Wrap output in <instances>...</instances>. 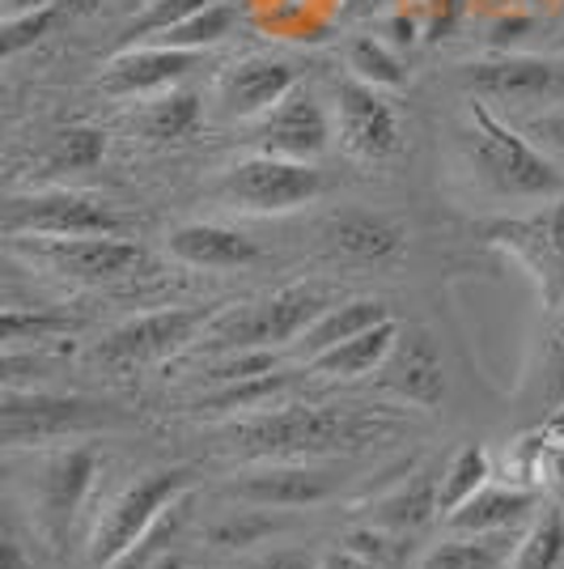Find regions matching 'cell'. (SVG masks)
I'll return each instance as SVG.
<instances>
[{
	"mask_svg": "<svg viewBox=\"0 0 564 569\" xmlns=\"http://www.w3.org/2000/svg\"><path fill=\"white\" fill-rule=\"evenodd\" d=\"M382 319H391V307L386 302H377V298H353V302H340V307H328L314 323H310L306 332L298 336V357H306L314 361L319 353H328L335 345H344V340H353L361 336L365 328H374Z\"/></svg>",
	"mask_w": 564,
	"mask_h": 569,
	"instance_id": "obj_22",
	"label": "cell"
},
{
	"mask_svg": "<svg viewBox=\"0 0 564 569\" xmlns=\"http://www.w3.org/2000/svg\"><path fill=\"white\" fill-rule=\"evenodd\" d=\"M543 433H547V429H543ZM535 485L547 489L556 501H564V442H556L552 433H547V442H543L540 468H535Z\"/></svg>",
	"mask_w": 564,
	"mask_h": 569,
	"instance_id": "obj_40",
	"label": "cell"
},
{
	"mask_svg": "<svg viewBox=\"0 0 564 569\" xmlns=\"http://www.w3.org/2000/svg\"><path fill=\"white\" fill-rule=\"evenodd\" d=\"M128 4H141V9H144V4H153V0H128Z\"/></svg>",
	"mask_w": 564,
	"mask_h": 569,
	"instance_id": "obj_47",
	"label": "cell"
},
{
	"mask_svg": "<svg viewBox=\"0 0 564 569\" xmlns=\"http://www.w3.org/2000/svg\"><path fill=\"white\" fill-rule=\"evenodd\" d=\"M344 548L361 552V557H365V561H374L377 569H400L403 552H407L400 531H386V527H374V522L353 527V531L344 536Z\"/></svg>",
	"mask_w": 564,
	"mask_h": 569,
	"instance_id": "obj_36",
	"label": "cell"
},
{
	"mask_svg": "<svg viewBox=\"0 0 564 569\" xmlns=\"http://www.w3.org/2000/svg\"><path fill=\"white\" fill-rule=\"evenodd\" d=\"M238 569H323V561L310 548H259L246 552Z\"/></svg>",
	"mask_w": 564,
	"mask_h": 569,
	"instance_id": "obj_38",
	"label": "cell"
},
{
	"mask_svg": "<svg viewBox=\"0 0 564 569\" xmlns=\"http://www.w3.org/2000/svg\"><path fill=\"white\" fill-rule=\"evenodd\" d=\"M0 569H30L18 540H4V545H0Z\"/></svg>",
	"mask_w": 564,
	"mask_h": 569,
	"instance_id": "obj_43",
	"label": "cell"
},
{
	"mask_svg": "<svg viewBox=\"0 0 564 569\" xmlns=\"http://www.w3.org/2000/svg\"><path fill=\"white\" fill-rule=\"evenodd\" d=\"M69 315H56V310H22L9 307L0 315V332H4V345H22V340H51V336L72 332Z\"/></svg>",
	"mask_w": 564,
	"mask_h": 569,
	"instance_id": "obj_35",
	"label": "cell"
},
{
	"mask_svg": "<svg viewBox=\"0 0 564 569\" xmlns=\"http://www.w3.org/2000/svg\"><path fill=\"white\" fill-rule=\"evenodd\" d=\"M328 310L323 289L314 284H284L276 293L242 302V307H221L200 345L212 353H242V349H276V345H298V336Z\"/></svg>",
	"mask_w": 564,
	"mask_h": 569,
	"instance_id": "obj_3",
	"label": "cell"
},
{
	"mask_svg": "<svg viewBox=\"0 0 564 569\" xmlns=\"http://www.w3.org/2000/svg\"><path fill=\"white\" fill-rule=\"evenodd\" d=\"M340 472L328 468H310V463H263L251 472L225 480V498L259 510H306L340 493Z\"/></svg>",
	"mask_w": 564,
	"mask_h": 569,
	"instance_id": "obj_11",
	"label": "cell"
},
{
	"mask_svg": "<svg viewBox=\"0 0 564 569\" xmlns=\"http://www.w3.org/2000/svg\"><path fill=\"white\" fill-rule=\"evenodd\" d=\"M489 476H493V459L489 451L480 447V442H467V447H459L454 459H450L446 468H442V485H437V501H442V519H446L450 510H459L463 501H471L484 485H489Z\"/></svg>",
	"mask_w": 564,
	"mask_h": 569,
	"instance_id": "obj_27",
	"label": "cell"
},
{
	"mask_svg": "<svg viewBox=\"0 0 564 569\" xmlns=\"http://www.w3.org/2000/svg\"><path fill=\"white\" fill-rule=\"evenodd\" d=\"M13 251L22 260L48 268L51 277L64 281L98 284L119 281L128 272H137L144 263V251L137 242L119 234H85V238H13Z\"/></svg>",
	"mask_w": 564,
	"mask_h": 569,
	"instance_id": "obj_10",
	"label": "cell"
},
{
	"mask_svg": "<svg viewBox=\"0 0 564 569\" xmlns=\"http://www.w3.org/2000/svg\"><path fill=\"white\" fill-rule=\"evenodd\" d=\"M471 98H496V102H552L564 98V69L535 56H493L475 60L459 72Z\"/></svg>",
	"mask_w": 564,
	"mask_h": 569,
	"instance_id": "obj_13",
	"label": "cell"
},
{
	"mask_svg": "<svg viewBox=\"0 0 564 569\" xmlns=\"http://www.w3.org/2000/svg\"><path fill=\"white\" fill-rule=\"evenodd\" d=\"M195 472L174 463V468H153V472L137 476L123 493H119L102 519H98L94 536H90V561L98 569L119 566L137 545H144L153 536V527L170 515L174 501H183V493L191 489Z\"/></svg>",
	"mask_w": 564,
	"mask_h": 569,
	"instance_id": "obj_4",
	"label": "cell"
},
{
	"mask_svg": "<svg viewBox=\"0 0 564 569\" xmlns=\"http://www.w3.org/2000/svg\"><path fill=\"white\" fill-rule=\"evenodd\" d=\"M510 531L496 536H450L424 552L421 569H501L510 561Z\"/></svg>",
	"mask_w": 564,
	"mask_h": 569,
	"instance_id": "obj_26",
	"label": "cell"
},
{
	"mask_svg": "<svg viewBox=\"0 0 564 569\" xmlns=\"http://www.w3.org/2000/svg\"><path fill=\"white\" fill-rule=\"evenodd\" d=\"M323 191V174L310 167V162H293V158H272V153H255V158H242L234 167L221 174L216 196L242 209V213H293L310 204L314 196Z\"/></svg>",
	"mask_w": 564,
	"mask_h": 569,
	"instance_id": "obj_7",
	"label": "cell"
},
{
	"mask_svg": "<svg viewBox=\"0 0 564 569\" xmlns=\"http://www.w3.org/2000/svg\"><path fill=\"white\" fill-rule=\"evenodd\" d=\"M34 4H56V0H4V13H18V9H34Z\"/></svg>",
	"mask_w": 564,
	"mask_h": 569,
	"instance_id": "obj_45",
	"label": "cell"
},
{
	"mask_svg": "<svg viewBox=\"0 0 564 569\" xmlns=\"http://www.w3.org/2000/svg\"><path fill=\"white\" fill-rule=\"evenodd\" d=\"M98 455L94 447H69L56 451L34 476V501H39V519L48 527V536H60L77 510L85 506L90 489H94Z\"/></svg>",
	"mask_w": 564,
	"mask_h": 569,
	"instance_id": "obj_16",
	"label": "cell"
},
{
	"mask_svg": "<svg viewBox=\"0 0 564 569\" xmlns=\"http://www.w3.org/2000/svg\"><path fill=\"white\" fill-rule=\"evenodd\" d=\"M349 69H353L356 81H370V86H403V64L400 56L386 48L382 39L365 34V39H353L349 48Z\"/></svg>",
	"mask_w": 564,
	"mask_h": 569,
	"instance_id": "obj_33",
	"label": "cell"
},
{
	"mask_svg": "<svg viewBox=\"0 0 564 569\" xmlns=\"http://www.w3.org/2000/svg\"><path fill=\"white\" fill-rule=\"evenodd\" d=\"M543 370H547V396H561L564 391V298L561 307L552 310V332H547V357H543Z\"/></svg>",
	"mask_w": 564,
	"mask_h": 569,
	"instance_id": "obj_39",
	"label": "cell"
},
{
	"mask_svg": "<svg viewBox=\"0 0 564 569\" xmlns=\"http://www.w3.org/2000/svg\"><path fill=\"white\" fill-rule=\"evenodd\" d=\"M543 429H547L556 442H564V408L556 412V417H547V421H543Z\"/></svg>",
	"mask_w": 564,
	"mask_h": 569,
	"instance_id": "obj_44",
	"label": "cell"
},
{
	"mask_svg": "<svg viewBox=\"0 0 564 569\" xmlns=\"http://www.w3.org/2000/svg\"><path fill=\"white\" fill-rule=\"evenodd\" d=\"M123 426V412L111 403L81 400V396H51V391H18L9 387L0 400V438L4 447H39L56 438H77L90 429Z\"/></svg>",
	"mask_w": 564,
	"mask_h": 569,
	"instance_id": "obj_5",
	"label": "cell"
},
{
	"mask_svg": "<svg viewBox=\"0 0 564 569\" xmlns=\"http://www.w3.org/2000/svg\"><path fill=\"white\" fill-rule=\"evenodd\" d=\"M463 119H467L463 141L471 167L493 191L514 200H556L564 191V170L531 137L510 128L484 98H471Z\"/></svg>",
	"mask_w": 564,
	"mask_h": 569,
	"instance_id": "obj_2",
	"label": "cell"
},
{
	"mask_svg": "<svg viewBox=\"0 0 564 569\" xmlns=\"http://www.w3.org/2000/svg\"><path fill=\"white\" fill-rule=\"evenodd\" d=\"M209 4H216V0H153V4H144L141 18H132L128 34H132V39H158L170 26L188 22L191 13L209 9Z\"/></svg>",
	"mask_w": 564,
	"mask_h": 569,
	"instance_id": "obj_37",
	"label": "cell"
},
{
	"mask_svg": "<svg viewBox=\"0 0 564 569\" xmlns=\"http://www.w3.org/2000/svg\"><path fill=\"white\" fill-rule=\"evenodd\" d=\"M298 90V77L284 60L272 56H246L238 60L234 69L221 77L216 98H221V111L234 119H259L268 116L284 94Z\"/></svg>",
	"mask_w": 564,
	"mask_h": 569,
	"instance_id": "obj_18",
	"label": "cell"
},
{
	"mask_svg": "<svg viewBox=\"0 0 564 569\" xmlns=\"http://www.w3.org/2000/svg\"><path fill=\"white\" fill-rule=\"evenodd\" d=\"M403 417L361 403H272L221 429V447L259 463H310L395 438Z\"/></svg>",
	"mask_w": 564,
	"mask_h": 569,
	"instance_id": "obj_1",
	"label": "cell"
},
{
	"mask_svg": "<svg viewBox=\"0 0 564 569\" xmlns=\"http://www.w3.org/2000/svg\"><path fill=\"white\" fill-rule=\"evenodd\" d=\"M221 307H165L137 315L128 323H119L94 349L98 361L107 366H141V361H165V357L183 353L191 345H200V336L209 332Z\"/></svg>",
	"mask_w": 564,
	"mask_h": 569,
	"instance_id": "obj_9",
	"label": "cell"
},
{
	"mask_svg": "<svg viewBox=\"0 0 564 569\" xmlns=\"http://www.w3.org/2000/svg\"><path fill=\"white\" fill-rule=\"evenodd\" d=\"M230 26H234V9L225 0H216V4L191 13L188 22L170 26L165 34L149 39V43H162V48H179V51H204V48H216L230 34Z\"/></svg>",
	"mask_w": 564,
	"mask_h": 569,
	"instance_id": "obj_32",
	"label": "cell"
},
{
	"mask_svg": "<svg viewBox=\"0 0 564 569\" xmlns=\"http://www.w3.org/2000/svg\"><path fill=\"white\" fill-rule=\"evenodd\" d=\"M289 382L293 379L284 370H268V375H255V379L216 387L195 408L209 412V417H251V412H263V408H272V403L281 400L284 391H289Z\"/></svg>",
	"mask_w": 564,
	"mask_h": 569,
	"instance_id": "obj_25",
	"label": "cell"
},
{
	"mask_svg": "<svg viewBox=\"0 0 564 569\" xmlns=\"http://www.w3.org/2000/svg\"><path fill=\"white\" fill-rule=\"evenodd\" d=\"M165 251L188 268H209V272H230V268H246L251 260H259L255 238L230 226H212V221H188L170 230Z\"/></svg>",
	"mask_w": 564,
	"mask_h": 569,
	"instance_id": "obj_19",
	"label": "cell"
},
{
	"mask_svg": "<svg viewBox=\"0 0 564 569\" xmlns=\"http://www.w3.org/2000/svg\"><path fill=\"white\" fill-rule=\"evenodd\" d=\"M331 242H335V251H344V256H353V260H391V256H400L403 247V230L391 221V217H377V213H340L331 217L328 226Z\"/></svg>",
	"mask_w": 564,
	"mask_h": 569,
	"instance_id": "obj_24",
	"label": "cell"
},
{
	"mask_svg": "<svg viewBox=\"0 0 564 569\" xmlns=\"http://www.w3.org/2000/svg\"><path fill=\"white\" fill-rule=\"evenodd\" d=\"M377 387L391 391L395 400L412 403V408H424V412H433L446 400V366H442L433 336L424 328L400 332L395 349L377 366Z\"/></svg>",
	"mask_w": 564,
	"mask_h": 569,
	"instance_id": "obj_14",
	"label": "cell"
},
{
	"mask_svg": "<svg viewBox=\"0 0 564 569\" xmlns=\"http://www.w3.org/2000/svg\"><path fill=\"white\" fill-rule=\"evenodd\" d=\"M331 141L328 111L319 107V98L310 90H293L284 94L268 116H259L255 123V144L259 153L272 158H293V162H314Z\"/></svg>",
	"mask_w": 564,
	"mask_h": 569,
	"instance_id": "obj_15",
	"label": "cell"
},
{
	"mask_svg": "<svg viewBox=\"0 0 564 569\" xmlns=\"http://www.w3.org/2000/svg\"><path fill=\"white\" fill-rule=\"evenodd\" d=\"M484 242L505 251L526 268L540 289L543 307L556 310L564 298V191L547 200V209L526 217H501L484 226Z\"/></svg>",
	"mask_w": 564,
	"mask_h": 569,
	"instance_id": "obj_6",
	"label": "cell"
},
{
	"mask_svg": "<svg viewBox=\"0 0 564 569\" xmlns=\"http://www.w3.org/2000/svg\"><path fill=\"white\" fill-rule=\"evenodd\" d=\"M200 64V51L162 48V43H137V48L119 51L102 72V90L119 98H141L170 90L174 81H183Z\"/></svg>",
	"mask_w": 564,
	"mask_h": 569,
	"instance_id": "obj_17",
	"label": "cell"
},
{
	"mask_svg": "<svg viewBox=\"0 0 564 569\" xmlns=\"http://www.w3.org/2000/svg\"><path fill=\"white\" fill-rule=\"evenodd\" d=\"M564 561V506H547L540 510L526 536L514 545V561L510 569H556Z\"/></svg>",
	"mask_w": 564,
	"mask_h": 569,
	"instance_id": "obj_28",
	"label": "cell"
},
{
	"mask_svg": "<svg viewBox=\"0 0 564 569\" xmlns=\"http://www.w3.org/2000/svg\"><path fill=\"white\" fill-rule=\"evenodd\" d=\"M323 569H377V566L374 561H365V557L353 552V548H335V552L323 557Z\"/></svg>",
	"mask_w": 564,
	"mask_h": 569,
	"instance_id": "obj_42",
	"label": "cell"
},
{
	"mask_svg": "<svg viewBox=\"0 0 564 569\" xmlns=\"http://www.w3.org/2000/svg\"><path fill=\"white\" fill-rule=\"evenodd\" d=\"M526 137L540 144L543 153L564 158V111H547V116L531 119V123H526Z\"/></svg>",
	"mask_w": 564,
	"mask_h": 569,
	"instance_id": "obj_41",
	"label": "cell"
},
{
	"mask_svg": "<svg viewBox=\"0 0 564 569\" xmlns=\"http://www.w3.org/2000/svg\"><path fill=\"white\" fill-rule=\"evenodd\" d=\"M56 22V4H34V9H18V13H4L0 26V56L13 60L26 48H34Z\"/></svg>",
	"mask_w": 564,
	"mask_h": 569,
	"instance_id": "obj_34",
	"label": "cell"
},
{
	"mask_svg": "<svg viewBox=\"0 0 564 569\" xmlns=\"http://www.w3.org/2000/svg\"><path fill=\"white\" fill-rule=\"evenodd\" d=\"M437 485H442V476L433 480V472H416L412 480L403 476L391 493H382L377 501L365 506V510H370V522H374V527H386V531H400V536L416 531V527H424L433 515H442Z\"/></svg>",
	"mask_w": 564,
	"mask_h": 569,
	"instance_id": "obj_23",
	"label": "cell"
},
{
	"mask_svg": "<svg viewBox=\"0 0 564 569\" xmlns=\"http://www.w3.org/2000/svg\"><path fill=\"white\" fill-rule=\"evenodd\" d=\"M382 4H386V0H353L349 13H374V9H382Z\"/></svg>",
	"mask_w": 564,
	"mask_h": 569,
	"instance_id": "obj_46",
	"label": "cell"
},
{
	"mask_svg": "<svg viewBox=\"0 0 564 569\" xmlns=\"http://www.w3.org/2000/svg\"><path fill=\"white\" fill-rule=\"evenodd\" d=\"M107 158V132L98 128H64L56 132L43 153V167L51 174H77V170H94Z\"/></svg>",
	"mask_w": 564,
	"mask_h": 569,
	"instance_id": "obj_30",
	"label": "cell"
},
{
	"mask_svg": "<svg viewBox=\"0 0 564 569\" xmlns=\"http://www.w3.org/2000/svg\"><path fill=\"white\" fill-rule=\"evenodd\" d=\"M195 123H200V102L183 90H170L141 111V132L149 141H183L195 132Z\"/></svg>",
	"mask_w": 564,
	"mask_h": 569,
	"instance_id": "obj_31",
	"label": "cell"
},
{
	"mask_svg": "<svg viewBox=\"0 0 564 569\" xmlns=\"http://www.w3.org/2000/svg\"><path fill=\"white\" fill-rule=\"evenodd\" d=\"M284 522L259 506H242V510H230L225 519H216L209 527V545L212 548H225V552H246V548L263 545L281 531Z\"/></svg>",
	"mask_w": 564,
	"mask_h": 569,
	"instance_id": "obj_29",
	"label": "cell"
},
{
	"mask_svg": "<svg viewBox=\"0 0 564 569\" xmlns=\"http://www.w3.org/2000/svg\"><path fill=\"white\" fill-rule=\"evenodd\" d=\"M9 238H85V234H119L123 217L85 191H34V196H13L4 200L0 217Z\"/></svg>",
	"mask_w": 564,
	"mask_h": 569,
	"instance_id": "obj_8",
	"label": "cell"
},
{
	"mask_svg": "<svg viewBox=\"0 0 564 569\" xmlns=\"http://www.w3.org/2000/svg\"><path fill=\"white\" fill-rule=\"evenodd\" d=\"M335 128L344 149L361 162H386L400 153V119L395 107L370 81H340L335 86Z\"/></svg>",
	"mask_w": 564,
	"mask_h": 569,
	"instance_id": "obj_12",
	"label": "cell"
},
{
	"mask_svg": "<svg viewBox=\"0 0 564 569\" xmlns=\"http://www.w3.org/2000/svg\"><path fill=\"white\" fill-rule=\"evenodd\" d=\"M535 515V489L531 485H484L471 501L446 515L450 536H496L514 531Z\"/></svg>",
	"mask_w": 564,
	"mask_h": 569,
	"instance_id": "obj_20",
	"label": "cell"
},
{
	"mask_svg": "<svg viewBox=\"0 0 564 569\" xmlns=\"http://www.w3.org/2000/svg\"><path fill=\"white\" fill-rule=\"evenodd\" d=\"M395 340H400V323L395 319H382V323L365 328L353 340H344V345H335L328 353H319L306 366L314 375H323V379H365V375H377V366L395 349Z\"/></svg>",
	"mask_w": 564,
	"mask_h": 569,
	"instance_id": "obj_21",
	"label": "cell"
}]
</instances>
